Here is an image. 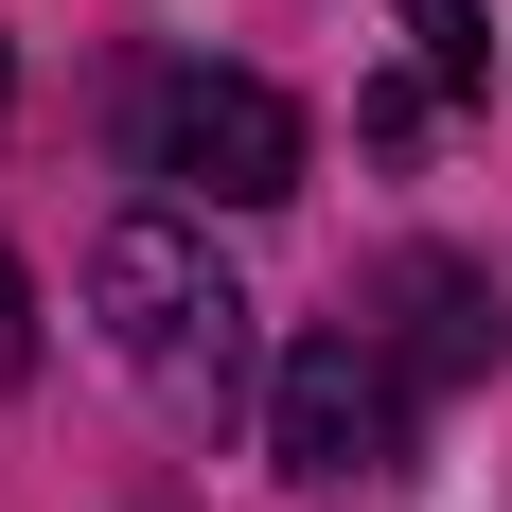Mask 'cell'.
Wrapping results in <instances>:
<instances>
[{
	"mask_svg": "<svg viewBox=\"0 0 512 512\" xmlns=\"http://www.w3.org/2000/svg\"><path fill=\"white\" fill-rule=\"evenodd\" d=\"M89 318H106V354L142 371L159 424H195V442H212V424L248 407V283H230L177 212H124V230L89 248Z\"/></svg>",
	"mask_w": 512,
	"mask_h": 512,
	"instance_id": "6da1fadb",
	"label": "cell"
},
{
	"mask_svg": "<svg viewBox=\"0 0 512 512\" xmlns=\"http://www.w3.org/2000/svg\"><path fill=\"white\" fill-rule=\"evenodd\" d=\"M142 159H159L195 212H265V195H301V106L265 89V71H159Z\"/></svg>",
	"mask_w": 512,
	"mask_h": 512,
	"instance_id": "7a4b0ae2",
	"label": "cell"
},
{
	"mask_svg": "<svg viewBox=\"0 0 512 512\" xmlns=\"http://www.w3.org/2000/svg\"><path fill=\"white\" fill-rule=\"evenodd\" d=\"M389 424H407V371L371 354V336H301V354L265 371V460H283V477L389 460Z\"/></svg>",
	"mask_w": 512,
	"mask_h": 512,
	"instance_id": "3957f363",
	"label": "cell"
},
{
	"mask_svg": "<svg viewBox=\"0 0 512 512\" xmlns=\"http://www.w3.org/2000/svg\"><path fill=\"white\" fill-rule=\"evenodd\" d=\"M389 301H407V336H389L407 389H477V371H495V283H477L460 248H407V265H389Z\"/></svg>",
	"mask_w": 512,
	"mask_h": 512,
	"instance_id": "277c9868",
	"label": "cell"
},
{
	"mask_svg": "<svg viewBox=\"0 0 512 512\" xmlns=\"http://www.w3.org/2000/svg\"><path fill=\"white\" fill-rule=\"evenodd\" d=\"M407 53H424V89H495V18L477 0H407Z\"/></svg>",
	"mask_w": 512,
	"mask_h": 512,
	"instance_id": "5b68a950",
	"label": "cell"
},
{
	"mask_svg": "<svg viewBox=\"0 0 512 512\" xmlns=\"http://www.w3.org/2000/svg\"><path fill=\"white\" fill-rule=\"evenodd\" d=\"M36 371V283H18V248H0V389Z\"/></svg>",
	"mask_w": 512,
	"mask_h": 512,
	"instance_id": "8992f818",
	"label": "cell"
}]
</instances>
